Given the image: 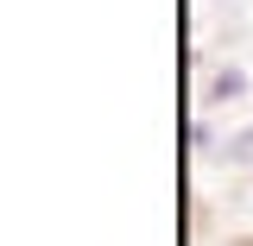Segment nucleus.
<instances>
[{
	"label": "nucleus",
	"instance_id": "nucleus-1",
	"mask_svg": "<svg viewBox=\"0 0 253 246\" xmlns=\"http://www.w3.org/2000/svg\"><path fill=\"white\" fill-rule=\"evenodd\" d=\"M241 95H247V70H234V63H228V70H215V76H209V95H203V101H209V107H221V101H241Z\"/></svg>",
	"mask_w": 253,
	"mask_h": 246
},
{
	"label": "nucleus",
	"instance_id": "nucleus-2",
	"mask_svg": "<svg viewBox=\"0 0 253 246\" xmlns=\"http://www.w3.org/2000/svg\"><path fill=\"white\" fill-rule=\"evenodd\" d=\"M221 164H253V126H247V133H234V139L221 145Z\"/></svg>",
	"mask_w": 253,
	"mask_h": 246
},
{
	"label": "nucleus",
	"instance_id": "nucleus-3",
	"mask_svg": "<svg viewBox=\"0 0 253 246\" xmlns=\"http://www.w3.org/2000/svg\"><path fill=\"white\" fill-rule=\"evenodd\" d=\"M190 145L209 152V145H215V126H209V120H190Z\"/></svg>",
	"mask_w": 253,
	"mask_h": 246
}]
</instances>
